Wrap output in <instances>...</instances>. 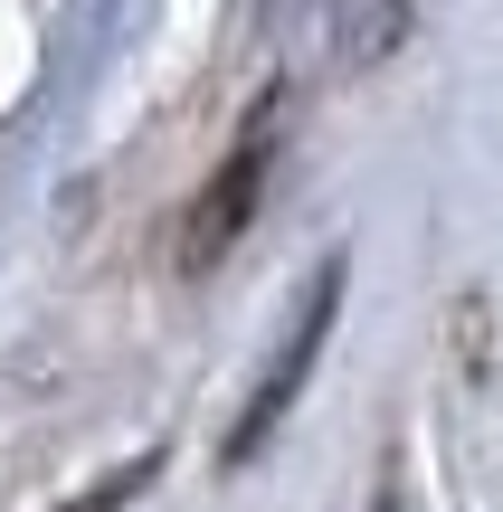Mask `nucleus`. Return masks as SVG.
Returning <instances> with one entry per match:
<instances>
[{
	"mask_svg": "<svg viewBox=\"0 0 503 512\" xmlns=\"http://www.w3.org/2000/svg\"><path fill=\"white\" fill-rule=\"evenodd\" d=\"M333 313H342V266H323V285L304 294V313H295V332H285L276 370L257 380V399H247L238 437H228V456H247V446H266V427H276L285 408H295V389H304V370H314V351H323V332H333Z\"/></svg>",
	"mask_w": 503,
	"mask_h": 512,
	"instance_id": "nucleus-1",
	"label": "nucleus"
},
{
	"mask_svg": "<svg viewBox=\"0 0 503 512\" xmlns=\"http://www.w3.org/2000/svg\"><path fill=\"white\" fill-rule=\"evenodd\" d=\"M257 171H266V143H247L238 162L219 171V190H209L200 228H190V238H181V256H190V266H209V256H219L228 238H238V219H247V209H257Z\"/></svg>",
	"mask_w": 503,
	"mask_h": 512,
	"instance_id": "nucleus-2",
	"label": "nucleus"
},
{
	"mask_svg": "<svg viewBox=\"0 0 503 512\" xmlns=\"http://www.w3.org/2000/svg\"><path fill=\"white\" fill-rule=\"evenodd\" d=\"M399 19H409V0H342V57L371 67V57L399 38Z\"/></svg>",
	"mask_w": 503,
	"mask_h": 512,
	"instance_id": "nucleus-3",
	"label": "nucleus"
},
{
	"mask_svg": "<svg viewBox=\"0 0 503 512\" xmlns=\"http://www.w3.org/2000/svg\"><path fill=\"white\" fill-rule=\"evenodd\" d=\"M380 512H399V503H380Z\"/></svg>",
	"mask_w": 503,
	"mask_h": 512,
	"instance_id": "nucleus-4",
	"label": "nucleus"
}]
</instances>
